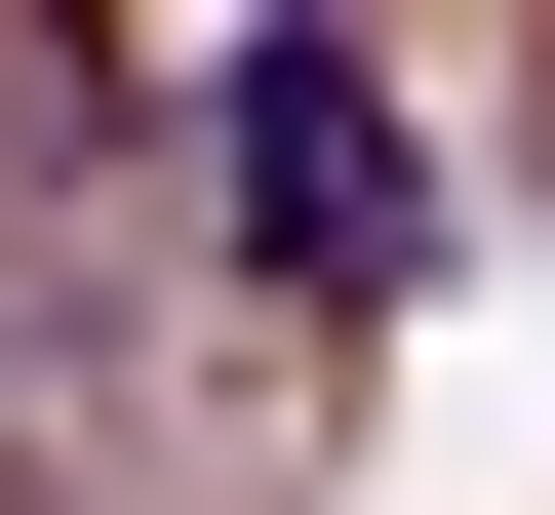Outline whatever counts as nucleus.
<instances>
[{
  "mask_svg": "<svg viewBox=\"0 0 555 515\" xmlns=\"http://www.w3.org/2000/svg\"><path fill=\"white\" fill-rule=\"evenodd\" d=\"M238 239H278V278H397V239H437L397 80H318V40H278V80H238Z\"/></svg>",
  "mask_w": 555,
  "mask_h": 515,
  "instance_id": "f257e3e1",
  "label": "nucleus"
}]
</instances>
